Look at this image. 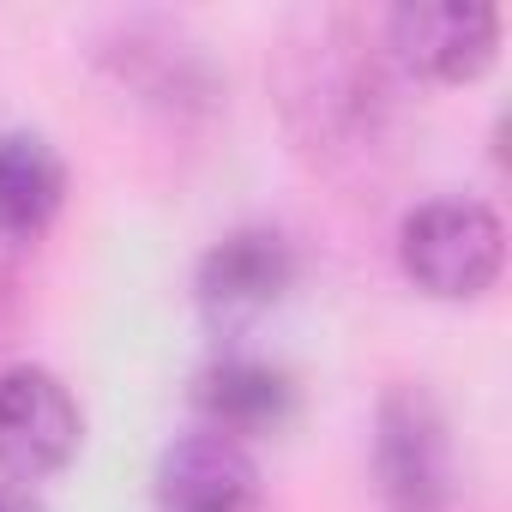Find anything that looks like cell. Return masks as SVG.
<instances>
[{
  "label": "cell",
  "mask_w": 512,
  "mask_h": 512,
  "mask_svg": "<svg viewBox=\"0 0 512 512\" xmlns=\"http://www.w3.org/2000/svg\"><path fill=\"white\" fill-rule=\"evenodd\" d=\"M398 73L356 19H314L278 55L272 97L302 157L320 169L368 163L398 121Z\"/></svg>",
  "instance_id": "1"
},
{
  "label": "cell",
  "mask_w": 512,
  "mask_h": 512,
  "mask_svg": "<svg viewBox=\"0 0 512 512\" xmlns=\"http://www.w3.org/2000/svg\"><path fill=\"white\" fill-rule=\"evenodd\" d=\"M368 476L386 512H464V464L452 416L428 380H392L374 398Z\"/></svg>",
  "instance_id": "2"
},
{
  "label": "cell",
  "mask_w": 512,
  "mask_h": 512,
  "mask_svg": "<svg viewBox=\"0 0 512 512\" xmlns=\"http://www.w3.org/2000/svg\"><path fill=\"white\" fill-rule=\"evenodd\" d=\"M398 272L428 302H482L506 272V223L488 199L434 193L398 217Z\"/></svg>",
  "instance_id": "3"
},
{
  "label": "cell",
  "mask_w": 512,
  "mask_h": 512,
  "mask_svg": "<svg viewBox=\"0 0 512 512\" xmlns=\"http://www.w3.org/2000/svg\"><path fill=\"white\" fill-rule=\"evenodd\" d=\"M302 284V247L278 223H235L193 260V308L205 332L241 344L260 320H272Z\"/></svg>",
  "instance_id": "4"
},
{
  "label": "cell",
  "mask_w": 512,
  "mask_h": 512,
  "mask_svg": "<svg viewBox=\"0 0 512 512\" xmlns=\"http://www.w3.org/2000/svg\"><path fill=\"white\" fill-rule=\"evenodd\" d=\"M97 67L145 109L169 121H205L223 109V73L199 37L169 19H115L97 31Z\"/></svg>",
  "instance_id": "5"
},
{
  "label": "cell",
  "mask_w": 512,
  "mask_h": 512,
  "mask_svg": "<svg viewBox=\"0 0 512 512\" xmlns=\"http://www.w3.org/2000/svg\"><path fill=\"white\" fill-rule=\"evenodd\" d=\"M380 55L404 85H476L506 43V13L494 0H404L386 7Z\"/></svg>",
  "instance_id": "6"
},
{
  "label": "cell",
  "mask_w": 512,
  "mask_h": 512,
  "mask_svg": "<svg viewBox=\"0 0 512 512\" xmlns=\"http://www.w3.org/2000/svg\"><path fill=\"white\" fill-rule=\"evenodd\" d=\"M85 446V410L73 386L43 362L0 368V476L7 482H49Z\"/></svg>",
  "instance_id": "7"
},
{
  "label": "cell",
  "mask_w": 512,
  "mask_h": 512,
  "mask_svg": "<svg viewBox=\"0 0 512 512\" xmlns=\"http://www.w3.org/2000/svg\"><path fill=\"white\" fill-rule=\"evenodd\" d=\"M187 404L199 416V428L229 434L241 446L272 440L296 422L302 410V386L284 362L247 350V344H223L217 356H205L187 380Z\"/></svg>",
  "instance_id": "8"
},
{
  "label": "cell",
  "mask_w": 512,
  "mask_h": 512,
  "mask_svg": "<svg viewBox=\"0 0 512 512\" xmlns=\"http://www.w3.org/2000/svg\"><path fill=\"white\" fill-rule=\"evenodd\" d=\"M151 506L157 512H260L266 506L260 458L229 434L187 428L151 464Z\"/></svg>",
  "instance_id": "9"
},
{
  "label": "cell",
  "mask_w": 512,
  "mask_h": 512,
  "mask_svg": "<svg viewBox=\"0 0 512 512\" xmlns=\"http://www.w3.org/2000/svg\"><path fill=\"white\" fill-rule=\"evenodd\" d=\"M67 193H73V175L55 139L31 127H0V241L13 247L43 241L61 223Z\"/></svg>",
  "instance_id": "10"
},
{
  "label": "cell",
  "mask_w": 512,
  "mask_h": 512,
  "mask_svg": "<svg viewBox=\"0 0 512 512\" xmlns=\"http://www.w3.org/2000/svg\"><path fill=\"white\" fill-rule=\"evenodd\" d=\"M0 512H49V506H43V494H37V488L0 476Z\"/></svg>",
  "instance_id": "11"
}]
</instances>
